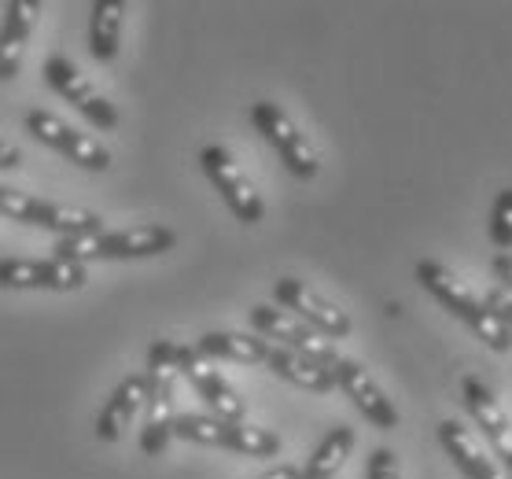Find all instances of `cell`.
<instances>
[{
  "mask_svg": "<svg viewBox=\"0 0 512 479\" xmlns=\"http://www.w3.org/2000/svg\"><path fill=\"white\" fill-rule=\"evenodd\" d=\"M177 247V233L166 225H133V229H100L89 236L56 240V258L67 262H133L155 258Z\"/></svg>",
  "mask_w": 512,
  "mask_h": 479,
  "instance_id": "obj_2",
  "label": "cell"
},
{
  "mask_svg": "<svg viewBox=\"0 0 512 479\" xmlns=\"http://www.w3.org/2000/svg\"><path fill=\"white\" fill-rule=\"evenodd\" d=\"M251 122H255L262 141L280 155V163L288 166L291 174L299 181H314L317 170H321V155H317L310 137L295 126V118L284 107L273 104V100H258V104H251Z\"/></svg>",
  "mask_w": 512,
  "mask_h": 479,
  "instance_id": "obj_6",
  "label": "cell"
},
{
  "mask_svg": "<svg viewBox=\"0 0 512 479\" xmlns=\"http://www.w3.org/2000/svg\"><path fill=\"white\" fill-rule=\"evenodd\" d=\"M494 277H498L501 288L512 292V255H494Z\"/></svg>",
  "mask_w": 512,
  "mask_h": 479,
  "instance_id": "obj_26",
  "label": "cell"
},
{
  "mask_svg": "<svg viewBox=\"0 0 512 479\" xmlns=\"http://www.w3.org/2000/svg\"><path fill=\"white\" fill-rule=\"evenodd\" d=\"M365 479H402V465L391 446H376L365 465Z\"/></svg>",
  "mask_w": 512,
  "mask_h": 479,
  "instance_id": "obj_24",
  "label": "cell"
},
{
  "mask_svg": "<svg viewBox=\"0 0 512 479\" xmlns=\"http://www.w3.org/2000/svg\"><path fill=\"white\" fill-rule=\"evenodd\" d=\"M483 303L490 306V314L498 317L501 325L509 328L512 332V292L509 288H501V284H494V288H490L487 295H483Z\"/></svg>",
  "mask_w": 512,
  "mask_h": 479,
  "instance_id": "obj_25",
  "label": "cell"
},
{
  "mask_svg": "<svg viewBox=\"0 0 512 479\" xmlns=\"http://www.w3.org/2000/svg\"><path fill=\"white\" fill-rule=\"evenodd\" d=\"M251 325H255V336L269 339L273 347L306 354V358H314V362L328 365V369L343 358L332 339H325L321 332H314L306 321H299V317L288 314V310H280V306H266V303L251 306Z\"/></svg>",
  "mask_w": 512,
  "mask_h": 479,
  "instance_id": "obj_9",
  "label": "cell"
},
{
  "mask_svg": "<svg viewBox=\"0 0 512 479\" xmlns=\"http://www.w3.org/2000/svg\"><path fill=\"white\" fill-rule=\"evenodd\" d=\"M273 343L251 332H203L196 343V354L207 362H240V365H266Z\"/></svg>",
  "mask_w": 512,
  "mask_h": 479,
  "instance_id": "obj_19",
  "label": "cell"
},
{
  "mask_svg": "<svg viewBox=\"0 0 512 479\" xmlns=\"http://www.w3.org/2000/svg\"><path fill=\"white\" fill-rule=\"evenodd\" d=\"M417 281L424 292H431L439 303L450 310L454 317H461L472 332H476L483 343H487L490 351H512V332L501 325L498 317L490 314V306L483 303V295L472 292L461 277H457L454 269L443 266V262H435V258H420L417 262Z\"/></svg>",
  "mask_w": 512,
  "mask_h": 479,
  "instance_id": "obj_1",
  "label": "cell"
},
{
  "mask_svg": "<svg viewBox=\"0 0 512 479\" xmlns=\"http://www.w3.org/2000/svg\"><path fill=\"white\" fill-rule=\"evenodd\" d=\"M199 166H203V174L210 177V185L222 192L225 207L236 214V222L258 225L262 218H266L262 192H258L255 181L244 174V166L229 155V148H222V144H207V148L199 152Z\"/></svg>",
  "mask_w": 512,
  "mask_h": 479,
  "instance_id": "obj_8",
  "label": "cell"
},
{
  "mask_svg": "<svg viewBox=\"0 0 512 479\" xmlns=\"http://www.w3.org/2000/svg\"><path fill=\"white\" fill-rule=\"evenodd\" d=\"M174 365H177V373H181L188 384H192V391H196V395L207 402L210 417L244 421L247 402L240 398V391H236V387L229 384V380H225L218 369H214V362H207L203 354H196V347H188V343H177V347H174Z\"/></svg>",
  "mask_w": 512,
  "mask_h": 479,
  "instance_id": "obj_13",
  "label": "cell"
},
{
  "mask_svg": "<svg viewBox=\"0 0 512 479\" xmlns=\"http://www.w3.org/2000/svg\"><path fill=\"white\" fill-rule=\"evenodd\" d=\"M122 26H126V4L122 0H96L89 8V52L100 63H115L118 59Z\"/></svg>",
  "mask_w": 512,
  "mask_h": 479,
  "instance_id": "obj_21",
  "label": "cell"
},
{
  "mask_svg": "<svg viewBox=\"0 0 512 479\" xmlns=\"http://www.w3.org/2000/svg\"><path fill=\"white\" fill-rule=\"evenodd\" d=\"M37 15H41V0H8L4 4V23H0V82H12L19 67H23Z\"/></svg>",
  "mask_w": 512,
  "mask_h": 479,
  "instance_id": "obj_17",
  "label": "cell"
},
{
  "mask_svg": "<svg viewBox=\"0 0 512 479\" xmlns=\"http://www.w3.org/2000/svg\"><path fill=\"white\" fill-rule=\"evenodd\" d=\"M258 479H299V468H295V465H277V468H269L266 476H258Z\"/></svg>",
  "mask_w": 512,
  "mask_h": 479,
  "instance_id": "obj_28",
  "label": "cell"
},
{
  "mask_svg": "<svg viewBox=\"0 0 512 479\" xmlns=\"http://www.w3.org/2000/svg\"><path fill=\"white\" fill-rule=\"evenodd\" d=\"M144 391H148L144 373H129L126 380L107 395L104 409L96 413V435H100L104 443H118V439L126 435V428L133 424V417L144 409Z\"/></svg>",
  "mask_w": 512,
  "mask_h": 479,
  "instance_id": "obj_18",
  "label": "cell"
},
{
  "mask_svg": "<svg viewBox=\"0 0 512 479\" xmlns=\"http://www.w3.org/2000/svg\"><path fill=\"white\" fill-rule=\"evenodd\" d=\"M174 339H155L152 351H148V391H144V424H140V454L159 457L170 446V428H174L177 406V365H174Z\"/></svg>",
  "mask_w": 512,
  "mask_h": 479,
  "instance_id": "obj_3",
  "label": "cell"
},
{
  "mask_svg": "<svg viewBox=\"0 0 512 479\" xmlns=\"http://www.w3.org/2000/svg\"><path fill=\"white\" fill-rule=\"evenodd\" d=\"M354 443H358L354 428H350V424H336V428L317 443V450L310 454L306 468H299V479H336L339 468L347 465Z\"/></svg>",
  "mask_w": 512,
  "mask_h": 479,
  "instance_id": "obj_22",
  "label": "cell"
},
{
  "mask_svg": "<svg viewBox=\"0 0 512 479\" xmlns=\"http://www.w3.org/2000/svg\"><path fill=\"white\" fill-rule=\"evenodd\" d=\"M89 269L67 258H0V288L12 292H82Z\"/></svg>",
  "mask_w": 512,
  "mask_h": 479,
  "instance_id": "obj_10",
  "label": "cell"
},
{
  "mask_svg": "<svg viewBox=\"0 0 512 479\" xmlns=\"http://www.w3.org/2000/svg\"><path fill=\"white\" fill-rule=\"evenodd\" d=\"M490 244L498 247V255H512V188H501L490 207L487 222Z\"/></svg>",
  "mask_w": 512,
  "mask_h": 479,
  "instance_id": "obj_23",
  "label": "cell"
},
{
  "mask_svg": "<svg viewBox=\"0 0 512 479\" xmlns=\"http://www.w3.org/2000/svg\"><path fill=\"white\" fill-rule=\"evenodd\" d=\"M23 126L34 141L48 144V148L59 155H67L70 163L89 170V174H104V170H111V152H107V144L96 141L93 133H82L78 126L63 122V118L52 115V111H41V107L26 111Z\"/></svg>",
  "mask_w": 512,
  "mask_h": 479,
  "instance_id": "obj_7",
  "label": "cell"
},
{
  "mask_svg": "<svg viewBox=\"0 0 512 479\" xmlns=\"http://www.w3.org/2000/svg\"><path fill=\"white\" fill-rule=\"evenodd\" d=\"M461 398H465V409L472 413L476 428L487 439V450L498 457L501 465H512V417L505 413L494 391L483 384V376H465L461 380Z\"/></svg>",
  "mask_w": 512,
  "mask_h": 479,
  "instance_id": "obj_15",
  "label": "cell"
},
{
  "mask_svg": "<svg viewBox=\"0 0 512 479\" xmlns=\"http://www.w3.org/2000/svg\"><path fill=\"white\" fill-rule=\"evenodd\" d=\"M439 443H443V450L454 457V465L468 479H509L505 465L479 443V435L472 428H465L461 421H454V417L439 424Z\"/></svg>",
  "mask_w": 512,
  "mask_h": 479,
  "instance_id": "obj_16",
  "label": "cell"
},
{
  "mask_svg": "<svg viewBox=\"0 0 512 479\" xmlns=\"http://www.w3.org/2000/svg\"><path fill=\"white\" fill-rule=\"evenodd\" d=\"M266 365H269V373H277L280 380L303 387V391H314V395H328V391H336V373H332L328 365L306 358V354L273 347L269 358H266Z\"/></svg>",
  "mask_w": 512,
  "mask_h": 479,
  "instance_id": "obj_20",
  "label": "cell"
},
{
  "mask_svg": "<svg viewBox=\"0 0 512 479\" xmlns=\"http://www.w3.org/2000/svg\"><path fill=\"white\" fill-rule=\"evenodd\" d=\"M45 82L56 96H63L74 111H82L96 129H115L118 126V107L100 93V85L89 82L67 56H48L45 59Z\"/></svg>",
  "mask_w": 512,
  "mask_h": 479,
  "instance_id": "obj_12",
  "label": "cell"
},
{
  "mask_svg": "<svg viewBox=\"0 0 512 479\" xmlns=\"http://www.w3.org/2000/svg\"><path fill=\"white\" fill-rule=\"evenodd\" d=\"M0 218L56 233L59 240H67V236H89L104 229L100 214L70 207V203H52V199L30 196V192H19L12 185H0Z\"/></svg>",
  "mask_w": 512,
  "mask_h": 479,
  "instance_id": "obj_5",
  "label": "cell"
},
{
  "mask_svg": "<svg viewBox=\"0 0 512 479\" xmlns=\"http://www.w3.org/2000/svg\"><path fill=\"white\" fill-rule=\"evenodd\" d=\"M273 299H277L280 310H288L299 321H306V325L314 328V332H321L325 339H347L354 332V321H350L347 310H339L332 299H325L317 288H310L299 277H280L273 284Z\"/></svg>",
  "mask_w": 512,
  "mask_h": 479,
  "instance_id": "obj_11",
  "label": "cell"
},
{
  "mask_svg": "<svg viewBox=\"0 0 512 479\" xmlns=\"http://www.w3.org/2000/svg\"><path fill=\"white\" fill-rule=\"evenodd\" d=\"M19 163H23V152L15 144L0 141V170H19Z\"/></svg>",
  "mask_w": 512,
  "mask_h": 479,
  "instance_id": "obj_27",
  "label": "cell"
},
{
  "mask_svg": "<svg viewBox=\"0 0 512 479\" xmlns=\"http://www.w3.org/2000/svg\"><path fill=\"white\" fill-rule=\"evenodd\" d=\"M174 439L199 446H218V450H233L240 457H277L280 454V435L269 428L247 421H225V417H210V413H177Z\"/></svg>",
  "mask_w": 512,
  "mask_h": 479,
  "instance_id": "obj_4",
  "label": "cell"
},
{
  "mask_svg": "<svg viewBox=\"0 0 512 479\" xmlns=\"http://www.w3.org/2000/svg\"><path fill=\"white\" fill-rule=\"evenodd\" d=\"M332 373H336V387L354 402V409H358L365 421L373 424V428H380V432H395L398 428L395 402L387 398V391L376 384V376L365 365L354 362V358H339L332 365Z\"/></svg>",
  "mask_w": 512,
  "mask_h": 479,
  "instance_id": "obj_14",
  "label": "cell"
},
{
  "mask_svg": "<svg viewBox=\"0 0 512 479\" xmlns=\"http://www.w3.org/2000/svg\"><path fill=\"white\" fill-rule=\"evenodd\" d=\"M505 472H509V479H512V465H509V468H505Z\"/></svg>",
  "mask_w": 512,
  "mask_h": 479,
  "instance_id": "obj_29",
  "label": "cell"
}]
</instances>
